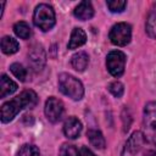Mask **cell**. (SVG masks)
<instances>
[{
	"label": "cell",
	"mask_w": 156,
	"mask_h": 156,
	"mask_svg": "<svg viewBox=\"0 0 156 156\" xmlns=\"http://www.w3.org/2000/svg\"><path fill=\"white\" fill-rule=\"evenodd\" d=\"M38 102V96L33 90H24L12 100L1 106V122L7 123L12 121L20 111L26 107H34Z\"/></svg>",
	"instance_id": "cell-1"
},
{
	"label": "cell",
	"mask_w": 156,
	"mask_h": 156,
	"mask_svg": "<svg viewBox=\"0 0 156 156\" xmlns=\"http://www.w3.org/2000/svg\"><path fill=\"white\" fill-rule=\"evenodd\" d=\"M58 88L61 93H63L72 100H80L84 95L82 82L68 73H61L58 76Z\"/></svg>",
	"instance_id": "cell-2"
},
{
	"label": "cell",
	"mask_w": 156,
	"mask_h": 156,
	"mask_svg": "<svg viewBox=\"0 0 156 156\" xmlns=\"http://www.w3.org/2000/svg\"><path fill=\"white\" fill-rule=\"evenodd\" d=\"M34 24L43 32L50 30L55 26V11L48 4H39L33 13Z\"/></svg>",
	"instance_id": "cell-3"
},
{
	"label": "cell",
	"mask_w": 156,
	"mask_h": 156,
	"mask_svg": "<svg viewBox=\"0 0 156 156\" xmlns=\"http://www.w3.org/2000/svg\"><path fill=\"white\" fill-rule=\"evenodd\" d=\"M143 123L145 139L156 145V101H151L145 105Z\"/></svg>",
	"instance_id": "cell-4"
},
{
	"label": "cell",
	"mask_w": 156,
	"mask_h": 156,
	"mask_svg": "<svg viewBox=\"0 0 156 156\" xmlns=\"http://www.w3.org/2000/svg\"><path fill=\"white\" fill-rule=\"evenodd\" d=\"M108 38L112 44L117 46H124L127 45L132 39V27L130 24L126 22H121L115 24L108 34Z\"/></svg>",
	"instance_id": "cell-5"
},
{
	"label": "cell",
	"mask_w": 156,
	"mask_h": 156,
	"mask_svg": "<svg viewBox=\"0 0 156 156\" xmlns=\"http://www.w3.org/2000/svg\"><path fill=\"white\" fill-rule=\"evenodd\" d=\"M124 66H126V55L122 51L113 50L108 52L106 57V67L113 77L116 78L121 77L124 72Z\"/></svg>",
	"instance_id": "cell-6"
},
{
	"label": "cell",
	"mask_w": 156,
	"mask_h": 156,
	"mask_svg": "<svg viewBox=\"0 0 156 156\" xmlns=\"http://www.w3.org/2000/svg\"><path fill=\"white\" fill-rule=\"evenodd\" d=\"M144 141H145L144 133L140 130L134 132L126 141V145L123 147L121 156H138L139 152L141 151Z\"/></svg>",
	"instance_id": "cell-7"
},
{
	"label": "cell",
	"mask_w": 156,
	"mask_h": 156,
	"mask_svg": "<svg viewBox=\"0 0 156 156\" xmlns=\"http://www.w3.org/2000/svg\"><path fill=\"white\" fill-rule=\"evenodd\" d=\"M46 62V54L41 45L34 44L28 51V63L33 71L39 72Z\"/></svg>",
	"instance_id": "cell-8"
},
{
	"label": "cell",
	"mask_w": 156,
	"mask_h": 156,
	"mask_svg": "<svg viewBox=\"0 0 156 156\" xmlns=\"http://www.w3.org/2000/svg\"><path fill=\"white\" fill-rule=\"evenodd\" d=\"M44 112H45L46 118L51 123L58 122L61 119V117H62V113H63V104H62V101L58 100L57 98L50 96L45 102Z\"/></svg>",
	"instance_id": "cell-9"
},
{
	"label": "cell",
	"mask_w": 156,
	"mask_h": 156,
	"mask_svg": "<svg viewBox=\"0 0 156 156\" xmlns=\"http://www.w3.org/2000/svg\"><path fill=\"white\" fill-rule=\"evenodd\" d=\"M82 132V123L78 118L71 116L65 121L63 133L68 139H76Z\"/></svg>",
	"instance_id": "cell-10"
},
{
	"label": "cell",
	"mask_w": 156,
	"mask_h": 156,
	"mask_svg": "<svg viewBox=\"0 0 156 156\" xmlns=\"http://www.w3.org/2000/svg\"><path fill=\"white\" fill-rule=\"evenodd\" d=\"M74 16L80 21L90 20L94 16V9L91 6L90 1H82L78 4V6L74 9Z\"/></svg>",
	"instance_id": "cell-11"
},
{
	"label": "cell",
	"mask_w": 156,
	"mask_h": 156,
	"mask_svg": "<svg viewBox=\"0 0 156 156\" xmlns=\"http://www.w3.org/2000/svg\"><path fill=\"white\" fill-rule=\"evenodd\" d=\"M87 41V34L82 28H74L71 33V38L68 41V49L73 50L77 49L79 46H82L83 44H85Z\"/></svg>",
	"instance_id": "cell-12"
},
{
	"label": "cell",
	"mask_w": 156,
	"mask_h": 156,
	"mask_svg": "<svg viewBox=\"0 0 156 156\" xmlns=\"http://www.w3.org/2000/svg\"><path fill=\"white\" fill-rule=\"evenodd\" d=\"M17 90V84L10 79L6 74H2L0 78V98H6L13 94Z\"/></svg>",
	"instance_id": "cell-13"
},
{
	"label": "cell",
	"mask_w": 156,
	"mask_h": 156,
	"mask_svg": "<svg viewBox=\"0 0 156 156\" xmlns=\"http://www.w3.org/2000/svg\"><path fill=\"white\" fill-rule=\"evenodd\" d=\"M88 63H89V56H88V54L84 52V51H78V52L74 54V55L72 56V58H71V65H72V67H73L76 71H78V72H83V71L87 68Z\"/></svg>",
	"instance_id": "cell-14"
},
{
	"label": "cell",
	"mask_w": 156,
	"mask_h": 156,
	"mask_svg": "<svg viewBox=\"0 0 156 156\" xmlns=\"http://www.w3.org/2000/svg\"><path fill=\"white\" fill-rule=\"evenodd\" d=\"M87 136H88L90 144H91L94 147L100 149V150H102V149L105 147V145H106L105 138H104V135H102V133H101L100 130L91 128V129H89V130L87 132Z\"/></svg>",
	"instance_id": "cell-15"
},
{
	"label": "cell",
	"mask_w": 156,
	"mask_h": 156,
	"mask_svg": "<svg viewBox=\"0 0 156 156\" xmlns=\"http://www.w3.org/2000/svg\"><path fill=\"white\" fill-rule=\"evenodd\" d=\"M20 49V44L17 43L16 39L6 35L1 39V50L4 54L6 55H12L15 52H17Z\"/></svg>",
	"instance_id": "cell-16"
},
{
	"label": "cell",
	"mask_w": 156,
	"mask_h": 156,
	"mask_svg": "<svg viewBox=\"0 0 156 156\" xmlns=\"http://www.w3.org/2000/svg\"><path fill=\"white\" fill-rule=\"evenodd\" d=\"M146 33L150 38L156 39V2L152 5L146 20Z\"/></svg>",
	"instance_id": "cell-17"
},
{
	"label": "cell",
	"mask_w": 156,
	"mask_h": 156,
	"mask_svg": "<svg viewBox=\"0 0 156 156\" xmlns=\"http://www.w3.org/2000/svg\"><path fill=\"white\" fill-rule=\"evenodd\" d=\"M13 32H15V34H16L18 38H21V39H28V38L30 37V33H32L29 26H28L26 22H23V21H20V22L15 23V26H13Z\"/></svg>",
	"instance_id": "cell-18"
},
{
	"label": "cell",
	"mask_w": 156,
	"mask_h": 156,
	"mask_svg": "<svg viewBox=\"0 0 156 156\" xmlns=\"http://www.w3.org/2000/svg\"><path fill=\"white\" fill-rule=\"evenodd\" d=\"M39 149L35 145H29V144H24L20 147V150L17 151V156H39Z\"/></svg>",
	"instance_id": "cell-19"
},
{
	"label": "cell",
	"mask_w": 156,
	"mask_h": 156,
	"mask_svg": "<svg viewBox=\"0 0 156 156\" xmlns=\"http://www.w3.org/2000/svg\"><path fill=\"white\" fill-rule=\"evenodd\" d=\"M10 69H11L12 74L16 78H18L21 82H24L26 80V78H27V71H26V68L22 65H20V63H12L10 66Z\"/></svg>",
	"instance_id": "cell-20"
},
{
	"label": "cell",
	"mask_w": 156,
	"mask_h": 156,
	"mask_svg": "<svg viewBox=\"0 0 156 156\" xmlns=\"http://www.w3.org/2000/svg\"><path fill=\"white\" fill-rule=\"evenodd\" d=\"M106 5L111 12H122L124 7L127 6V1L124 0H108L106 1Z\"/></svg>",
	"instance_id": "cell-21"
},
{
	"label": "cell",
	"mask_w": 156,
	"mask_h": 156,
	"mask_svg": "<svg viewBox=\"0 0 156 156\" xmlns=\"http://www.w3.org/2000/svg\"><path fill=\"white\" fill-rule=\"evenodd\" d=\"M108 90L115 98H121L123 95V93H124V87H123V84L121 82L116 80V82H113V83H111L108 85Z\"/></svg>",
	"instance_id": "cell-22"
},
{
	"label": "cell",
	"mask_w": 156,
	"mask_h": 156,
	"mask_svg": "<svg viewBox=\"0 0 156 156\" xmlns=\"http://www.w3.org/2000/svg\"><path fill=\"white\" fill-rule=\"evenodd\" d=\"M58 156H78V151L73 145L69 144H63L60 149Z\"/></svg>",
	"instance_id": "cell-23"
},
{
	"label": "cell",
	"mask_w": 156,
	"mask_h": 156,
	"mask_svg": "<svg viewBox=\"0 0 156 156\" xmlns=\"http://www.w3.org/2000/svg\"><path fill=\"white\" fill-rule=\"evenodd\" d=\"M122 119H123V129H124V132H127L129 129V126H130V122H132L129 111L127 108H124L123 112H122Z\"/></svg>",
	"instance_id": "cell-24"
},
{
	"label": "cell",
	"mask_w": 156,
	"mask_h": 156,
	"mask_svg": "<svg viewBox=\"0 0 156 156\" xmlns=\"http://www.w3.org/2000/svg\"><path fill=\"white\" fill-rule=\"evenodd\" d=\"M78 156H96L90 149H88L87 146H82L78 150Z\"/></svg>",
	"instance_id": "cell-25"
},
{
	"label": "cell",
	"mask_w": 156,
	"mask_h": 156,
	"mask_svg": "<svg viewBox=\"0 0 156 156\" xmlns=\"http://www.w3.org/2000/svg\"><path fill=\"white\" fill-rule=\"evenodd\" d=\"M144 156H156V151L155 150H147L144 154Z\"/></svg>",
	"instance_id": "cell-26"
}]
</instances>
